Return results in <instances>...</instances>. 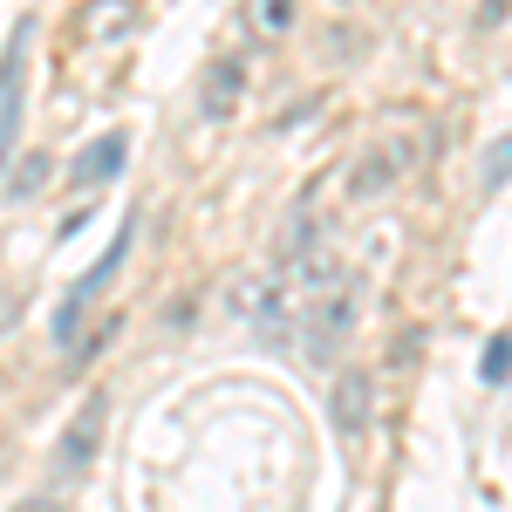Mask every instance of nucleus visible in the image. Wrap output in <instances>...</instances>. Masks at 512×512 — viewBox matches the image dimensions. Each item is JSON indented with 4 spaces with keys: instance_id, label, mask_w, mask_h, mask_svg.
Wrapping results in <instances>:
<instances>
[{
    "instance_id": "7",
    "label": "nucleus",
    "mask_w": 512,
    "mask_h": 512,
    "mask_svg": "<svg viewBox=\"0 0 512 512\" xmlns=\"http://www.w3.org/2000/svg\"><path fill=\"white\" fill-rule=\"evenodd\" d=\"M239 103H246V69L226 55V62H212V69L198 76V117H205V123H226Z\"/></svg>"
},
{
    "instance_id": "9",
    "label": "nucleus",
    "mask_w": 512,
    "mask_h": 512,
    "mask_svg": "<svg viewBox=\"0 0 512 512\" xmlns=\"http://www.w3.org/2000/svg\"><path fill=\"white\" fill-rule=\"evenodd\" d=\"M48 178H55V158H48V151H21V158L7 164V198L28 205L35 192H48Z\"/></svg>"
},
{
    "instance_id": "14",
    "label": "nucleus",
    "mask_w": 512,
    "mask_h": 512,
    "mask_svg": "<svg viewBox=\"0 0 512 512\" xmlns=\"http://www.w3.org/2000/svg\"><path fill=\"white\" fill-rule=\"evenodd\" d=\"M14 321H21V294H14V287H0V335H7Z\"/></svg>"
},
{
    "instance_id": "8",
    "label": "nucleus",
    "mask_w": 512,
    "mask_h": 512,
    "mask_svg": "<svg viewBox=\"0 0 512 512\" xmlns=\"http://www.w3.org/2000/svg\"><path fill=\"white\" fill-rule=\"evenodd\" d=\"M328 403H335V410H328V417H335V431L362 437V424H369V369H342Z\"/></svg>"
},
{
    "instance_id": "3",
    "label": "nucleus",
    "mask_w": 512,
    "mask_h": 512,
    "mask_svg": "<svg viewBox=\"0 0 512 512\" xmlns=\"http://www.w3.org/2000/svg\"><path fill=\"white\" fill-rule=\"evenodd\" d=\"M103 431H110V396H89L76 417L62 424L55 451H48V472H55V485H76V478H89L96 451H103Z\"/></svg>"
},
{
    "instance_id": "13",
    "label": "nucleus",
    "mask_w": 512,
    "mask_h": 512,
    "mask_svg": "<svg viewBox=\"0 0 512 512\" xmlns=\"http://www.w3.org/2000/svg\"><path fill=\"white\" fill-rule=\"evenodd\" d=\"M7 512H62V499L55 492H28V499H14Z\"/></svg>"
},
{
    "instance_id": "10",
    "label": "nucleus",
    "mask_w": 512,
    "mask_h": 512,
    "mask_svg": "<svg viewBox=\"0 0 512 512\" xmlns=\"http://www.w3.org/2000/svg\"><path fill=\"white\" fill-rule=\"evenodd\" d=\"M246 21H253V35H287L294 28V0H246Z\"/></svg>"
},
{
    "instance_id": "5",
    "label": "nucleus",
    "mask_w": 512,
    "mask_h": 512,
    "mask_svg": "<svg viewBox=\"0 0 512 512\" xmlns=\"http://www.w3.org/2000/svg\"><path fill=\"white\" fill-rule=\"evenodd\" d=\"M403 164H410V144H403V137H376V144L349 164V198H383L396 178H403Z\"/></svg>"
},
{
    "instance_id": "2",
    "label": "nucleus",
    "mask_w": 512,
    "mask_h": 512,
    "mask_svg": "<svg viewBox=\"0 0 512 512\" xmlns=\"http://www.w3.org/2000/svg\"><path fill=\"white\" fill-rule=\"evenodd\" d=\"M28 55H35V21H14L7 55H0V164H14L21 130H28Z\"/></svg>"
},
{
    "instance_id": "1",
    "label": "nucleus",
    "mask_w": 512,
    "mask_h": 512,
    "mask_svg": "<svg viewBox=\"0 0 512 512\" xmlns=\"http://www.w3.org/2000/svg\"><path fill=\"white\" fill-rule=\"evenodd\" d=\"M355 315H362V280L335 274V280H321V287H308V301H301V355L315 369H328L335 355L349 349Z\"/></svg>"
},
{
    "instance_id": "6",
    "label": "nucleus",
    "mask_w": 512,
    "mask_h": 512,
    "mask_svg": "<svg viewBox=\"0 0 512 512\" xmlns=\"http://www.w3.org/2000/svg\"><path fill=\"white\" fill-rule=\"evenodd\" d=\"M123 158H130V137H123V130H103L96 144H82L76 158H69V185H76V192H96V185H110L123 171Z\"/></svg>"
},
{
    "instance_id": "12",
    "label": "nucleus",
    "mask_w": 512,
    "mask_h": 512,
    "mask_svg": "<svg viewBox=\"0 0 512 512\" xmlns=\"http://www.w3.org/2000/svg\"><path fill=\"white\" fill-rule=\"evenodd\" d=\"M506 178H512V137H499L485 151V185H506Z\"/></svg>"
},
{
    "instance_id": "4",
    "label": "nucleus",
    "mask_w": 512,
    "mask_h": 512,
    "mask_svg": "<svg viewBox=\"0 0 512 512\" xmlns=\"http://www.w3.org/2000/svg\"><path fill=\"white\" fill-rule=\"evenodd\" d=\"M130 239H137V219H123V226H117V239H110V253H103V260H96V267H89V274H82L76 287H69V301L55 308V342H76L82 315L96 308V294H103V287L117 280V267L130 260Z\"/></svg>"
},
{
    "instance_id": "15",
    "label": "nucleus",
    "mask_w": 512,
    "mask_h": 512,
    "mask_svg": "<svg viewBox=\"0 0 512 512\" xmlns=\"http://www.w3.org/2000/svg\"><path fill=\"white\" fill-rule=\"evenodd\" d=\"M506 369H512V342L499 335V342H492V362H485V376H506Z\"/></svg>"
},
{
    "instance_id": "11",
    "label": "nucleus",
    "mask_w": 512,
    "mask_h": 512,
    "mask_svg": "<svg viewBox=\"0 0 512 512\" xmlns=\"http://www.w3.org/2000/svg\"><path fill=\"white\" fill-rule=\"evenodd\" d=\"M130 7H137V0H89V7H82V21H89V35H117Z\"/></svg>"
}]
</instances>
